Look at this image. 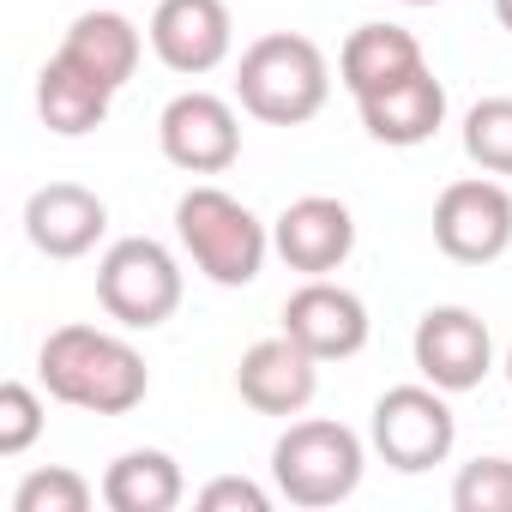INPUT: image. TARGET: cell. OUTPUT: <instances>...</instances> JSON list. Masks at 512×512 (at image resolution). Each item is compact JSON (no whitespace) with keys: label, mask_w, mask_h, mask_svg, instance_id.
I'll use <instances>...</instances> for the list:
<instances>
[{"label":"cell","mask_w":512,"mask_h":512,"mask_svg":"<svg viewBox=\"0 0 512 512\" xmlns=\"http://www.w3.org/2000/svg\"><path fill=\"white\" fill-rule=\"evenodd\" d=\"M284 332H290L302 350H314L320 362H350V356L368 350L374 320H368V302H362L356 290H344V284H332V278H308V284L284 302Z\"/></svg>","instance_id":"obj_13"},{"label":"cell","mask_w":512,"mask_h":512,"mask_svg":"<svg viewBox=\"0 0 512 512\" xmlns=\"http://www.w3.org/2000/svg\"><path fill=\"white\" fill-rule=\"evenodd\" d=\"M55 55H61L67 67H79L85 79H97L103 91H121V85L139 73L145 37H139V25H133L127 13H115V7H91V13H79V19L67 25V37H61Z\"/></svg>","instance_id":"obj_16"},{"label":"cell","mask_w":512,"mask_h":512,"mask_svg":"<svg viewBox=\"0 0 512 512\" xmlns=\"http://www.w3.org/2000/svg\"><path fill=\"white\" fill-rule=\"evenodd\" d=\"M175 235H181V253L217 290H247L266 272V253H272V223H260L235 193L211 181L175 199Z\"/></svg>","instance_id":"obj_3"},{"label":"cell","mask_w":512,"mask_h":512,"mask_svg":"<svg viewBox=\"0 0 512 512\" xmlns=\"http://www.w3.org/2000/svg\"><path fill=\"white\" fill-rule=\"evenodd\" d=\"M109 103H115V91H103L97 79H85V73L67 67L61 55L37 73V115H43V127L61 133V139L97 133V127L109 121Z\"/></svg>","instance_id":"obj_19"},{"label":"cell","mask_w":512,"mask_h":512,"mask_svg":"<svg viewBox=\"0 0 512 512\" xmlns=\"http://www.w3.org/2000/svg\"><path fill=\"white\" fill-rule=\"evenodd\" d=\"M434 247L458 266H494L512 247V193L494 175H464L434 199Z\"/></svg>","instance_id":"obj_7"},{"label":"cell","mask_w":512,"mask_h":512,"mask_svg":"<svg viewBox=\"0 0 512 512\" xmlns=\"http://www.w3.org/2000/svg\"><path fill=\"white\" fill-rule=\"evenodd\" d=\"M157 145L187 175H223L241 157V115L217 91H181L157 115Z\"/></svg>","instance_id":"obj_8"},{"label":"cell","mask_w":512,"mask_h":512,"mask_svg":"<svg viewBox=\"0 0 512 512\" xmlns=\"http://www.w3.org/2000/svg\"><path fill=\"white\" fill-rule=\"evenodd\" d=\"M422 67H428V55H422L416 31H404V25H356L338 49V79L350 97H374Z\"/></svg>","instance_id":"obj_17"},{"label":"cell","mask_w":512,"mask_h":512,"mask_svg":"<svg viewBox=\"0 0 512 512\" xmlns=\"http://www.w3.org/2000/svg\"><path fill=\"white\" fill-rule=\"evenodd\" d=\"M452 506L458 512H512V458H500V452L470 458L452 482Z\"/></svg>","instance_id":"obj_22"},{"label":"cell","mask_w":512,"mask_h":512,"mask_svg":"<svg viewBox=\"0 0 512 512\" xmlns=\"http://www.w3.org/2000/svg\"><path fill=\"white\" fill-rule=\"evenodd\" d=\"M272 253L302 278H332L356 253V217L332 193H302L272 223Z\"/></svg>","instance_id":"obj_10"},{"label":"cell","mask_w":512,"mask_h":512,"mask_svg":"<svg viewBox=\"0 0 512 512\" xmlns=\"http://www.w3.org/2000/svg\"><path fill=\"white\" fill-rule=\"evenodd\" d=\"M43 398H37V386H25V380H7L0 386V458H19V452H31L37 446V434H43Z\"/></svg>","instance_id":"obj_23"},{"label":"cell","mask_w":512,"mask_h":512,"mask_svg":"<svg viewBox=\"0 0 512 512\" xmlns=\"http://www.w3.org/2000/svg\"><path fill=\"white\" fill-rule=\"evenodd\" d=\"M332 97V61L302 31H266L235 61V103L266 127H302Z\"/></svg>","instance_id":"obj_2"},{"label":"cell","mask_w":512,"mask_h":512,"mask_svg":"<svg viewBox=\"0 0 512 512\" xmlns=\"http://www.w3.org/2000/svg\"><path fill=\"white\" fill-rule=\"evenodd\" d=\"M235 392L247 410H260V416H302L320 392V356L302 350L290 332L278 338H260V344H247L241 362H235Z\"/></svg>","instance_id":"obj_12"},{"label":"cell","mask_w":512,"mask_h":512,"mask_svg":"<svg viewBox=\"0 0 512 512\" xmlns=\"http://www.w3.org/2000/svg\"><path fill=\"white\" fill-rule=\"evenodd\" d=\"M362 470H368V452L356 428L332 416L290 422L272 446V482L290 506H338L362 488Z\"/></svg>","instance_id":"obj_4"},{"label":"cell","mask_w":512,"mask_h":512,"mask_svg":"<svg viewBox=\"0 0 512 512\" xmlns=\"http://www.w3.org/2000/svg\"><path fill=\"white\" fill-rule=\"evenodd\" d=\"M494 19H500V31H512V0H494Z\"/></svg>","instance_id":"obj_25"},{"label":"cell","mask_w":512,"mask_h":512,"mask_svg":"<svg viewBox=\"0 0 512 512\" xmlns=\"http://www.w3.org/2000/svg\"><path fill=\"white\" fill-rule=\"evenodd\" d=\"M446 398L452 392H440V386H392V392H380L368 440H374V452L398 476H422V470H434V464L452 458L458 416H452Z\"/></svg>","instance_id":"obj_6"},{"label":"cell","mask_w":512,"mask_h":512,"mask_svg":"<svg viewBox=\"0 0 512 512\" xmlns=\"http://www.w3.org/2000/svg\"><path fill=\"white\" fill-rule=\"evenodd\" d=\"M464 157L482 175H512V97H482L464 115Z\"/></svg>","instance_id":"obj_20"},{"label":"cell","mask_w":512,"mask_h":512,"mask_svg":"<svg viewBox=\"0 0 512 512\" xmlns=\"http://www.w3.org/2000/svg\"><path fill=\"white\" fill-rule=\"evenodd\" d=\"M151 55L181 73V79H205L229 61L235 49V19L223 0H157L151 13Z\"/></svg>","instance_id":"obj_11"},{"label":"cell","mask_w":512,"mask_h":512,"mask_svg":"<svg viewBox=\"0 0 512 512\" xmlns=\"http://www.w3.org/2000/svg\"><path fill=\"white\" fill-rule=\"evenodd\" d=\"M25 235L43 260H85L109 235V205L79 181H49L25 199Z\"/></svg>","instance_id":"obj_14"},{"label":"cell","mask_w":512,"mask_h":512,"mask_svg":"<svg viewBox=\"0 0 512 512\" xmlns=\"http://www.w3.org/2000/svg\"><path fill=\"white\" fill-rule=\"evenodd\" d=\"M181 290H187L181 260L157 235H121L97 260V302L127 332H157L163 320H175Z\"/></svg>","instance_id":"obj_5"},{"label":"cell","mask_w":512,"mask_h":512,"mask_svg":"<svg viewBox=\"0 0 512 512\" xmlns=\"http://www.w3.org/2000/svg\"><path fill=\"white\" fill-rule=\"evenodd\" d=\"M199 506H205V512H266L272 494H266L260 482H247V476H211V482L199 488Z\"/></svg>","instance_id":"obj_24"},{"label":"cell","mask_w":512,"mask_h":512,"mask_svg":"<svg viewBox=\"0 0 512 512\" xmlns=\"http://www.w3.org/2000/svg\"><path fill=\"white\" fill-rule=\"evenodd\" d=\"M97 494H103V488H91L79 470L43 464V470H31V476L13 488V512H85Z\"/></svg>","instance_id":"obj_21"},{"label":"cell","mask_w":512,"mask_h":512,"mask_svg":"<svg viewBox=\"0 0 512 512\" xmlns=\"http://www.w3.org/2000/svg\"><path fill=\"white\" fill-rule=\"evenodd\" d=\"M181 494H187V476L163 446H133L103 470V506L109 512H175Z\"/></svg>","instance_id":"obj_18"},{"label":"cell","mask_w":512,"mask_h":512,"mask_svg":"<svg viewBox=\"0 0 512 512\" xmlns=\"http://www.w3.org/2000/svg\"><path fill=\"white\" fill-rule=\"evenodd\" d=\"M356 115H362L368 139L416 151L446 127V85L422 67V73H410V79H398V85H386L374 97H356Z\"/></svg>","instance_id":"obj_15"},{"label":"cell","mask_w":512,"mask_h":512,"mask_svg":"<svg viewBox=\"0 0 512 512\" xmlns=\"http://www.w3.org/2000/svg\"><path fill=\"white\" fill-rule=\"evenodd\" d=\"M37 380L55 404H73V410H91V416H127L145 404L151 392V368L145 356L103 332V326H61L43 338L37 350Z\"/></svg>","instance_id":"obj_1"},{"label":"cell","mask_w":512,"mask_h":512,"mask_svg":"<svg viewBox=\"0 0 512 512\" xmlns=\"http://www.w3.org/2000/svg\"><path fill=\"white\" fill-rule=\"evenodd\" d=\"M506 386H512V344H506Z\"/></svg>","instance_id":"obj_26"},{"label":"cell","mask_w":512,"mask_h":512,"mask_svg":"<svg viewBox=\"0 0 512 512\" xmlns=\"http://www.w3.org/2000/svg\"><path fill=\"white\" fill-rule=\"evenodd\" d=\"M410 356L422 368L428 386L440 392H476L494 368V338H488V320L446 302V308H428L416 320V338H410Z\"/></svg>","instance_id":"obj_9"},{"label":"cell","mask_w":512,"mask_h":512,"mask_svg":"<svg viewBox=\"0 0 512 512\" xmlns=\"http://www.w3.org/2000/svg\"><path fill=\"white\" fill-rule=\"evenodd\" d=\"M404 7H434V0H404Z\"/></svg>","instance_id":"obj_27"}]
</instances>
